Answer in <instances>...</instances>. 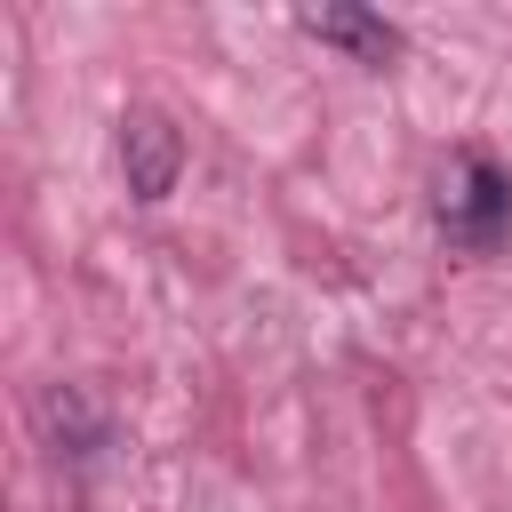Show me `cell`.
I'll list each match as a JSON object with an SVG mask.
<instances>
[{"label":"cell","instance_id":"277c9868","mask_svg":"<svg viewBox=\"0 0 512 512\" xmlns=\"http://www.w3.org/2000/svg\"><path fill=\"white\" fill-rule=\"evenodd\" d=\"M40 432H48L56 448H72V456L104 448V416H96V400H88L80 384H48V392H40Z\"/></svg>","mask_w":512,"mask_h":512},{"label":"cell","instance_id":"3957f363","mask_svg":"<svg viewBox=\"0 0 512 512\" xmlns=\"http://www.w3.org/2000/svg\"><path fill=\"white\" fill-rule=\"evenodd\" d=\"M296 32L320 40V48H344L352 64H392V56H400V24H384L376 8H344V0L296 8Z\"/></svg>","mask_w":512,"mask_h":512},{"label":"cell","instance_id":"7a4b0ae2","mask_svg":"<svg viewBox=\"0 0 512 512\" xmlns=\"http://www.w3.org/2000/svg\"><path fill=\"white\" fill-rule=\"evenodd\" d=\"M120 176H128V192H136L144 208L176 192V176H184V136L168 128V112H152V104L120 112Z\"/></svg>","mask_w":512,"mask_h":512},{"label":"cell","instance_id":"6da1fadb","mask_svg":"<svg viewBox=\"0 0 512 512\" xmlns=\"http://www.w3.org/2000/svg\"><path fill=\"white\" fill-rule=\"evenodd\" d=\"M432 216H440L448 248L488 256V248L512 232V176H504L488 152H456V160L432 176Z\"/></svg>","mask_w":512,"mask_h":512}]
</instances>
